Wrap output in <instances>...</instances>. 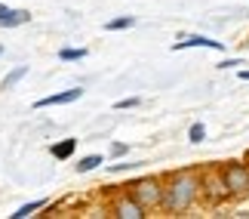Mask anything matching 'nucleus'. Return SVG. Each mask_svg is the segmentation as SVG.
<instances>
[{"label":"nucleus","mask_w":249,"mask_h":219,"mask_svg":"<svg viewBox=\"0 0 249 219\" xmlns=\"http://www.w3.org/2000/svg\"><path fill=\"white\" fill-rule=\"evenodd\" d=\"M200 207V170L181 167L163 176V213L166 216H188Z\"/></svg>","instance_id":"f257e3e1"},{"label":"nucleus","mask_w":249,"mask_h":219,"mask_svg":"<svg viewBox=\"0 0 249 219\" xmlns=\"http://www.w3.org/2000/svg\"><path fill=\"white\" fill-rule=\"evenodd\" d=\"M231 204V192L225 185V176L218 167H203L200 170V207L203 210H222Z\"/></svg>","instance_id":"f03ea898"},{"label":"nucleus","mask_w":249,"mask_h":219,"mask_svg":"<svg viewBox=\"0 0 249 219\" xmlns=\"http://www.w3.org/2000/svg\"><path fill=\"white\" fill-rule=\"evenodd\" d=\"M126 192L148 213H163V176H139L126 185Z\"/></svg>","instance_id":"7ed1b4c3"},{"label":"nucleus","mask_w":249,"mask_h":219,"mask_svg":"<svg viewBox=\"0 0 249 219\" xmlns=\"http://www.w3.org/2000/svg\"><path fill=\"white\" fill-rule=\"evenodd\" d=\"M225 176V185L228 192H231V204H240L249 198V160H225V164H218Z\"/></svg>","instance_id":"20e7f679"},{"label":"nucleus","mask_w":249,"mask_h":219,"mask_svg":"<svg viewBox=\"0 0 249 219\" xmlns=\"http://www.w3.org/2000/svg\"><path fill=\"white\" fill-rule=\"evenodd\" d=\"M108 210H111L114 219H148V216H151L145 207H142L136 198L126 192V185H123V192H120V195H114V198H111V207H108Z\"/></svg>","instance_id":"39448f33"},{"label":"nucleus","mask_w":249,"mask_h":219,"mask_svg":"<svg viewBox=\"0 0 249 219\" xmlns=\"http://www.w3.org/2000/svg\"><path fill=\"white\" fill-rule=\"evenodd\" d=\"M194 46H203V50H215V53H222L225 50V43L222 40H213V37H206V34H181L176 43H172V50H194Z\"/></svg>","instance_id":"423d86ee"},{"label":"nucleus","mask_w":249,"mask_h":219,"mask_svg":"<svg viewBox=\"0 0 249 219\" xmlns=\"http://www.w3.org/2000/svg\"><path fill=\"white\" fill-rule=\"evenodd\" d=\"M80 96H83V87H71V90H62V93H53V96L37 99L34 108L43 111V108H53V105H71V102H77Z\"/></svg>","instance_id":"0eeeda50"},{"label":"nucleus","mask_w":249,"mask_h":219,"mask_svg":"<svg viewBox=\"0 0 249 219\" xmlns=\"http://www.w3.org/2000/svg\"><path fill=\"white\" fill-rule=\"evenodd\" d=\"M31 22V13L28 9H13L6 3H0V28H18Z\"/></svg>","instance_id":"6e6552de"},{"label":"nucleus","mask_w":249,"mask_h":219,"mask_svg":"<svg viewBox=\"0 0 249 219\" xmlns=\"http://www.w3.org/2000/svg\"><path fill=\"white\" fill-rule=\"evenodd\" d=\"M74 151H77V139H59V142H53V145H50V155L55 160H71Z\"/></svg>","instance_id":"1a4fd4ad"},{"label":"nucleus","mask_w":249,"mask_h":219,"mask_svg":"<svg viewBox=\"0 0 249 219\" xmlns=\"http://www.w3.org/2000/svg\"><path fill=\"white\" fill-rule=\"evenodd\" d=\"M50 207V201H43V198H37V201H28V204H22L16 213H9V219H28V216H34V213H40V210H46Z\"/></svg>","instance_id":"9d476101"},{"label":"nucleus","mask_w":249,"mask_h":219,"mask_svg":"<svg viewBox=\"0 0 249 219\" xmlns=\"http://www.w3.org/2000/svg\"><path fill=\"white\" fill-rule=\"evenodd\" d=\"M25 78H28V65H16V68L3 78V83H0V87H3V90H13V87H18Z\"/></svg>","instance_id":"9b49d317"},{"label":"nucleus","mask_w":249,"mask_h":219,"mask_svg":"<svg viewBox=\"0 0 249 219\" xmlns=\"http://www.w3.org/2000/svg\"><path fill=\"white\" fill-rule=\"evenodd\" d=\"M132 25H136V16H117V19H108V22H105V31H126Z\"/></svg>","instance_id":"f8f14e48"},{"label":"nucleus","mask_w":249,"mask_h":219,"mask_svg":"<svg viewBox=\"0 0 249 219\" xmlns=\"http://www.w3.org/2000/svg\"><path fill=\"white\" fill-rule=\"evenodd\" d=\"M102 164H105L102 155H86V158H80V164L74 167V170H77V173H92V170H99Z\"/></svg>","instance_id":"ddd939ff"},{"label":"nucleus","mask_w":249,"mask_h":219,"mask_svg":"<svg viewBox=\"0 0 249 219\" xmlns=\"http://www.w3.org/2000/svg\"><path fill=\"white\" fill-rule=\"evenodd\" d=\"M86 56H89V50H74V46H65V50H59V62H83Z\"/></svg>","instance_id":"4468645a"},{"label":"nucleus","mask_w":249,"mask_h":219,"mask_svg":"<svg viewBox=\"0 0 249 219\" xmlns=\"http://www.w3.org/2000/svg\"><path fill=\"white\" fill-rule=\"evenodd\" d=\"M188 142L191 145H200V142H206V123H200V120H194L188 127Z\"/></svg>","instance_id":"2eb2a0df"},{"label":"nucleus","mask_w":249,"mask_h":219,"mask_svg":"<svg viewBox=\"0 0 249 219\" xmlns=\"http://www.w3.org/2000/svg\"><path fill=\"white\" fill-rule=\"evenodd\" d=\"M139 105H142V99H139V96H126V99L114 102V108H117V111H129V108H139Z\"/></svg>","instance_id":"dca6fc26"},{"label":"nucleus","mask_w":249,"mask_h":219,"mask_svg":"<svg viewBox=\"0 0 249 219\" xmlns=\"http://www.w3.org/2000/svg\"><path fill=\"white\" fill-rule=\"evenodd\" d=\"M126 155H129L126 142H111V158H126Z\"/></svg>","instance_id":"f3484780"},{"label":"nucleus","mask_w":249,"mask_h":219,"mask_svg":"<svg viewBox=\"0 0 249 219\" xmlns=\"http://www.w3.org/2000/svg\"><path fill=\"white\" fill-rule=\"evenodd\" d=\"M237 65H243V59H225V62H218L215 68L218 71H231V68H237Z\"/></svg>","instance_id":"a211bd4d"},{"label":"nucleus","mask_w":249,"mask_h":219,"mask_svg":"<svg viewBox=\"0 0 249 219\" xmlns=\"http://www.w3.org/2000/svg\"><path fill=\"white\" fill-rule=\"evenodd\" d=\"M136 164H129V160H123V164H108V170L111 173H123V170H132Z\"/></svg>","instance_id":"6ab92c4d"},{"label":"nucleus","mask_w":249,"mask_h":219,"mask_svg":"<svg viewBox=\"0 0 249 219\" xmlns=\"http://www.w3.org/2000/svg\"><path fill=\"white\" fill-rule=\"evenodd\" d=\"M240 80H249V68H246V71H240Z\"/></svg>","instance_id":"aec40b11"},{"label":"nucleus","mask_w":249,"mask_h":219,"mask_svg":"<svg viewBox=\"0 0 249 219\" xmlns=\"http://www.w3.org/2000/svg\"><path fill=\"white\" fill-rule=\"evenodd\" d=\"M0 56H3V46H0Z\"/></svg>","instance_id":"412c9836"},{"label":"nucleus","mask_w":249,"mask_h":219,"mask_svg":"<svg viewBox=\"0 0 249 219\" xmlns=\"http://www.w3.org/2000/svg\"><path fill=\"white\" fill-rule=\"evenodd\" d=\"M246 160H249V155H246Z\"/></svg>","instance_id":"4be33fe9"}]
</instances>
